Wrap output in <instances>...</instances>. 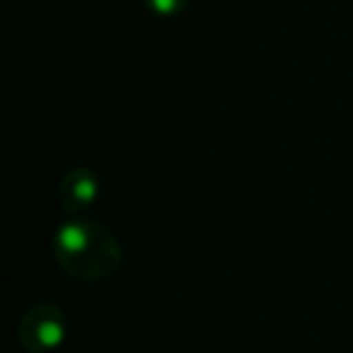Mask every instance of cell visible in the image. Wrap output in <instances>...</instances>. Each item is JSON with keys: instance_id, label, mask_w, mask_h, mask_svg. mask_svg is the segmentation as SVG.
Returning <instances> with one entry per match:
<instances>
[{"instance_id": "3957f363", "label": "cell", "mask_w": 353, "mask_h": 353, "mask_svg": "<svg viewBox=\"0 0 353 353\" xmlns=\"http://www.w3.org/2000/svg\"><path fill=\"white\" fill-rule=\"evenodd\" d=\"M99 194V176L88 167H75L59 182L61 208L68 213L85 211L94 203Z\"/></svg>"}, {"instance_id": "7a4b0ae2", "label": "cell", "mask_w": 353, "mask_h": 353, "mask_svg": "<svg viewBox=\"0 0 353 353\" xmlns=\"http://www.w3.org/2000/svg\"><path fill=\"white\" fill-rule=\"evenodd\" d=\"M68 319L54 303H39L22 314L17 324V339L30 353H49L65 341Z\"/></svg>"}, {"instance_id": "6da1fadb", "label": "cell", "mask_w": 353, "mask_h": 353, "mask_svg": "<svg viewBox=\"0 0 353 353\" xmlns=\"http://www.w3.org/2000/svg\"><path fill=\"white\" fill-rule=\"evenodd\" d=\"M54 256L59 266L80 281H104L117 274L123 252L107 225L88 218L65 221L54 232Z\"/></svg>"}, {"instance_id": "277c9868", "label": "cell", "mask_w": 353, "mask_h": 353, "mask_svg": "<svg viewBox=\"0 0 353 353\" xmlns=\"http://www.w3.org/2000/svg\"><path fill=\"white\" fill-rule=\"evenodd\" d=\"M192 0H143V6L150 15L162 17V20H170V17L182 15L189 8Z\"/></svg>"}]
</instances>
